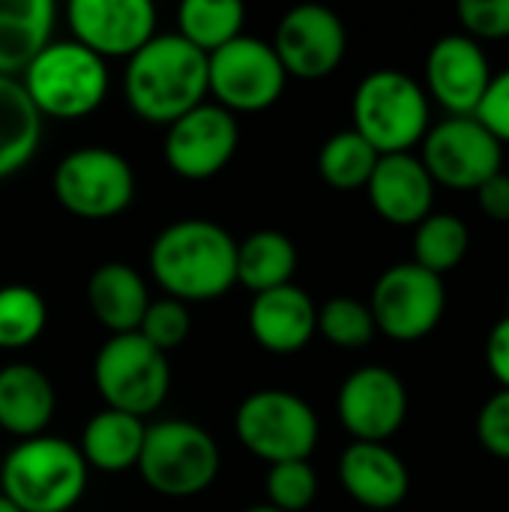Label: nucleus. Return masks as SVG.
I'll list each match as a JSON object with an SVG mask.
<instances>
[{
	"instance_id": "obj_1",
	"label": "nucleus",
	"mask_w": 509,
	"mask_h": 512,
	"mask_svg": "<svg viewBox=\"0 0 509 512\" xmlns=\"http://www.w3.org/2000/svg\"><path fill=\"white\" fill-rule=\"evenodd\" d=\"M156 285L180 303H204L237 285V240L210 219H180L150 246Z\"/></svg>"
},
{
	"instance_id": "obj_2",
	"label": "nucleus",
	"mask_w": 509,
	"mask_h": 512,
	"mask_svg": "<svg viewBox=\"0 0 509 512\" xmlns=\"http://www.w3.org/2000/svg\"><path fill=\"white\" fill-rule=\"evenodd\" d=\"M126 102L156 126H171L192 108L204 105L207 54L189 45L180 33L153 36L126 63Z\"/></svg>"
},
{
	"instance_id": "obj_3",
	"label": "nucleus",
	"mask_w": 509,
	"mask_h": 512,
	"mask_svg": "<svg viewBox=\"0 0 509 512\" xmlns=\"http://www.w3.org/2000/svg\"><path fill=\"white\" fill-rule=\"evenodd\" d=\"M0 486L18 512H69L87 489V462L75 444L36 435L6 453Z\"/></svg>"
},
{
	"instance_id": "obj_4",
	"label": "nucleus",
	"mask_w": 509,
	"mask_h": 512,
	"mask_svg": "<svg viewBox=\"0 0 509 512\" xmlns=\"http://www.w3.org/2000/svg\"><path fill=\"white\" fill-rule=\"evenodd\" d=\"M351 117V129L363 135L378 156L414 153L432 126V102L414 75L402 69H375L357 84Z\"/></svg>"
},
{
	"instance_id": "obj_5",
	"label": "nucleus",
	"mask_w": 509,
	"mask_h": 512,
	"mask_svg": "<svg viewBox=\"0 0 509 512\" xmlns=\"http://www.w3.org/2000/svg\"><path fill=\"white\" fill-rule=\"evenodd\" d=\"M21 84L42 117L78 120L105 102L108 66L75 39L48 42L24 69Z\"/></svg>"
},
{
	"instance_id": "obj_6",
	"label": "nucleus",
	"mask_w": 509,
	"mask_h": 512,
	"mask_svg": "<svg viewBox=\"0 0 509 512\" xmlns=\"http://www.w3.org/2000/svg\"><path fill=\"white\" fill-rule=\"evenodd\" d=\"M219 447L213 435L189 420H162L147 426L138 456L141 480L168 498H192L219 477Z\"/></svg>"
},
{
	"instance_id": "obj_7",
	"label": "nucleus",
	"mask_w": 509,
	"mask_h": 512,
	"mask_svg": "<svg viewBox=\"0 0 509 512\" xmlns=\"http://www.w3.org/2000/svg\"><path fill=\"white\" fill-rule=\"evenodd\" d=\"M240 444L261 462H309L318 447V417L312 405L288 390H258L234 414Z\"/></svg>"
},
{
	"instance_id": "obj_8",
	"label": "nucleus",
	"mask_w": 509,
	"mask_h": 512,
	"mask_svg": "<svg viewBox=\"0 0 509 512\" xmlns=\"http://www.w3.org/2000/svg\"><path fill=\"white\" fill-rule=\"evenodd\" d=\"M93 384L111 411L144 420L168 399L171 366L141 333H120L96 351Z\"/></svg>"
},
{
	"instance_id": "obj_9",
	"label": "nucleus",
	"mask_w": 509,
	"mask_h": 512,
	"mask_svg": "<svg viewBox=\"0 0 509 512\" xmlns=\"http://www.w3.org/2000/svg\"><path fill=\"white\" fill-rule=\"evenodd\" d=\"M54 195L78 219L102 222L120 216L135 198L132 165L111 147H78L54 168Z\"/></svg>"
},
{
	"instance_id": "obj_10",
	"label": "nucleus",
	"mask_w": 509,
	"mask_h": 512,
	"mask_svg": "<svg viewBox=\"0 0 509 512\" xmlns=\"http://www.w3.org/2000/svg\"><path fill=\"white\" fill-rule=\"evenodd\" d=\"M369 312L378 333L393 342L411 345L432 336L447 315V288L444 279L402 261L387 267L369 297Z\"/></svg>"
},
{
	"instance_id": "obj_11",
	"label": "nucleus",
	"mask_w": 509,
	"mask_h": 512,
	"mask_svg": "<svg viewBox=\"0 0 509 512\" xmlns=\"http://www.w3.org/2000/svg\"><path fill=\"white\" fill-rule=\"evenodd\" d=\"M288 75L270 42L240 33L219 51L207 54V90L225 111H264L279 102Z\"/></svg>"
},
{
	"instance_id": "obj_12",
	"label": "nucleus",
	"mask_w": 509,
	"mask_h": 512,
	"mask_svg": "<svg viewBox=\"0 0 509 512\" xmlns=\"http://www.w3.org/2000/svg\"><path fill=\"white\" fill-rule=\"evenodd\" d=\"M423 156L435 186L477 192L504 171V144L477 117H447L432 123L423 138Z\"/></svg>"
},
{
	"instance_id": "obj_13",
	"label": "nucleus",
	"mask_w": 509,
	"mask_h": 512,
	"mask_svg": "<svg viewBox=\"0 0 509 512\" xmlns=\"http://www.w3.org/2000/svg\"><path fill=\"white\" fill-rule=\"evenodd\" d=\"M270 45L288 78L321 81L345 60L348 33L333 9L321 3H303L279 18L276 39Z\"/></svg>"
},
{
	"instance_id": "obj_14",
	"label": "nucleus",
	"mask_w": 509,
	"mask_h": 512,
	"mask_svg": "<svg viewBox=\"0 0 509 512\" xmlns=\"http://www.w3.org/2000/svg\"><path fill=\"white\" fill-rule=\"evenodd\" d=\"M240 126L231 111L222 105H198L165 132V162L183 180H210L216 177L237 153Z\"/></svg>"
},
{
	"instance_id": "obj_15",
	"label": "nucleus",
	"mask_w": 509,
	"mask_h": 512,
	"mask_svg": "<svg viewBox=\"0 0 509 512\" xmlns=\"http://www.w3.org/2000/svg\"><path fill=\"white\" fill-rule=\"evenodd\" d=\"M336 411L354 441L387 444L408 420L405 381L387 366H363L342 381Z\"/></svg>"
},
{
	"instance_id": "obj_16",
	"label": "nucleus",
	"mask_w": 509,
	"mask_h": 512,
	"mask_svg": "<svg viewBox=\"0 0 509 512\" xmlns=\"http://www.w3.org/2000/svg\"><path fill=\"white\" fill-rule=\"evenodd\" d=\"M492 63L480 42L465 33L441 36L426 54V96L435 99L447 117H474L492 81Z\"/></svg>"
},
{
	"instance_id": "obj_17",
	"label": "nucleus",
	"mask_w": 509,
	"mask_h": 512,
	"mask_svg": "<svg viewBox=\"0 0 509 512\" xmlns=\"http://www.w3.org/2000/svg\"><path fill=\"white\" fill-rule=\"evenodd\" d=\"M69 30L96 57H132L156 36V6L150 0H72Z\"/></svg>"
},
{
	"instance_id": "obj_18",
	"label": "nucleus",
	"mask_w": 509,
	"mask_h": 512,
	"mask_svg": "<svg viewBox=\"0 0 509 512\" xmlns=\"http://www.w3.org/2000/svg\"><path fill=\"white\" fill-rule=\"evenodd\" d=\"M435 180L414 153L381 156L366 192L375 213L399 228H417L435 207Z\"/></svg>"
},
{
	"instance_id": "obj_19",
	"label": "nucleus",
	"mask_w": 509,
	"mask_h": 512,
	"mask_svg": "<svg viewBox=\"0 0 509 512\" xmlns=\"http://www.w3.org/2000/svg\"><path fill=\"white\" fill-rule=\"evenodd\" d=\"M339 480L360 507L375 512L396 510L411 492L408 465L387 444L351 441L339 456Z\"/></svg>"
},
{
	"instance_id": "obj_20",
	"label": "nucleus",
	"mask_w": 509,
	"mask_h": 512,
	"mask_svg": "<svg viewBox=\"0 0 509 512\" xmlns=\"http://www.w3.org/2000/svg\"><path fill=\"white\" fill-rule=\"evenodd\" d=\"M249 330L264 351L294 354L318 333V306L294 282L255 294L249 306Z\"/></svg>"
},
{
	"instance_id": "obj_21",
	"label": "nucleus",
	"mask_w": 509,
	"mask_h": 512,
	"mask_svg": "<svg viewBox=\"0 0 509 512\" xmlns=\"http://www.w3.org/2000/svg\"><path fill=\"white\" fill-rule=\"evenodd\" d=\"M57 408L48 375L27 363L0 369V429L27 441L48 429Z\"/></svg>"
},
{
	"instance_id": "obj_22",
	"label": "nucleus",
	"mask_w": 509,
	"mask_h": 512,
	"mask_svg": "<svg viewBox=\"0 0 509 512\" xmlns=\"http://www.w3.org/2000/svg\"><path fill=\"white\" fill-rule=\"evenodd\" d=\"M87 306L105 330L120 336V333L138 330V324L150 306V294L135 267L123 264V261H108L90 273Z\"/></svg>"
},
{
	"instance_id": "obj_23",
	"label": "nucleus",
	"mask_w": 509,
	"mask_h": 512,
	"mask_svg": "<svg viewBox=\"0 0 509 512\" xmlns=\"http://www.w3.org/2000/svg\"><path fill=\"white\" fill-rule=\"evenodd\" d=\"M51 0H0V75L15 78L51 42Z\"/></svg>"
},
{
	"instance_id": "obj_24",
	"label": "nucleus",
	"mask_w": 509,
	"mask_h": 512,
	"mask_svg": "<svg viewBox=\"0 0 509 512\" xmlns=\"http://www.w3.org/2000/svg\"><path fill=\"white\" fill-rule=\"evenodd\" d=\"M144 435H147V426L141 417L105 408L87 420L78 450H81L87 468H96L105 474H120V471H129L138 465Z\"/></svg>"
},
{
	"instance_id": "obj_25",
	"label": "nucleus",
	"mask_w": 509,
	"mask_h": 512,
	"mask_svg": "<svg viewBox=\"0 0 509 512\" xmlns=\"http://www.w3.org/2000/svg\"><path fill=\"white\" fill-rule=\"evenodd\" d=\"M42 114L18 78L0 75V180L18 174L39 150Z\"/></svg>"
},
{
	"instance_id": "obj_26",
	"label": "nucleus",
	"mask_w": 509,
	"mask_h": 512,
	"mask_svg": "<svg viewBox=\"0 0 509 512\" xmlns=\"http://www.w3.org/2000/svg\"><path fill=\"white\" fill-rule=\"evenodd\" d=\"M297 270V246L288 234L264 228L237 243V282L252 294L291 285Z\"/></svg>"
},
{
	"instance_id": "obj_27",
	"label": "nucleus",
	"mask_w": 509,
	"mask_h": 512,
	"mask_svg": "<svg viewBox=\"0 0 509 512\" xmlns=\"http://www.w3.org/2000/svg\"><path fill=\"white\" fill-rule=\"evenodd\" d=\"M468 252H471V228L456 213L432 210L414 228V264L441 279L453 273L468 258Z\"/></svg>"
},
{
	"instance_id": "obj_28",
	"label": "nucleus",
	"mask_w": 509,
	"mask_h": 512,
	"mask_svg": "<svg viewBox=\"0 0 509 512\" xmlns=\"http://www.w3.org/2000/svg\"><path fill=\"white\" fill-rule=\"evenodd\" d=\"M246 9L237 0H186L177 9L180 36L204 54L219 51L240 36Z\"/></svg>"
},
{
	"instance_id": "obj_29",
	"label": "nucleus",
	"mask_w": 509,
	"mask_h": 512,
	"mask_svg": "<svg viewBox=\"0 0 509 512\" xmlns=\"http://www.w3.org/2000/svg\"><path fill=\"white\" fill-rule=\"evenodd\" d=\"M378 159L381 156L363 135H357L354 129H342L324 141L318 153V171L324 183H330L333 189L354 192V189H366Z\"/></svg>"
},
{
	"instance_id": "obj_30",
	"label": "nucleus",
	"mask_w": 509,
	"mask_h": 512,
	"mask_svg": "<svg viewBox=\"0 0 509 512\" xmlns=\"http://www.w3.org/2000/svg\"><path fill=\"white\" fill-rule=\"evenodd\" d=\"M48 324V306L30 285L0 288V348L21 351L33 345Z\"/></svg>"
},
{
	"instance_id": "obj_31",
	"label": "nucleus",
	"mask_w": 509,
	"mask_h": 512,
	"mask_svg": "<svg viewBox=\"0 0 509 512\" xmlns=\"http://www.w3.org/2000/svg\"><path fill=\"white\" fill-rule=\"evenodd\" d=\"M318 333L336 348L357 351L375 339L378 327L369 312V303H360L354 297H333L318 306Z\"/></svg>"
},
{
	"instance_id": "obj_32",
	"label": "nucleus",
	"mask_w": 509,
	"mask_h": 512,
	"mask_svg": "<svg viewBox=\"0 0 509 512\" xmlns=\"http://www.w3.org/2000/svg\"><path fill=\"white\" fill-rule=\"evenodd\" d=\"M318 495V474L309 462H279L267 474L270 507L282 512H303Z\"/></svg>"
},
{
	"instance_id": "obj_33",
	"label": "nucleus",
	"mask_w": 509,
	"mask_h": 512,
	"mask_svg": "<svg viewBox=\"0 0 509 512\" xmlns=\"http://www.w3.org/2000/svg\"><path fill=\"white\" fill-rule=\"evenodd\" d=\"M189 330H192V318H189L186 303L165 297V300H150V306H147V312H144L135 333H141L162 354H168V351H174V348H180L186 342Z\"/></svg>"
},
{
	"instance_id": "obj_34",
	"label": "nucleus",
	"mask_w": 509,
	"mask_h": 512,
	"mask_svg": "<svg viewBox=\"0 0 509 512\" xmlns=\"http://www.w3.org/2000/svg\"><path fill=\"white\" fill-rule=\"evenodd\" d=\"M456 15L462 33L480 45L509 39V0H462Z\"/></svg>"
},
{
	"instance_id": "obj_35",
	"label": "nucleus",
	"mask_w": 509,
	"mask_h": 512,
	"mask_svg": "<svg viewBox=\"0 0 509 512\" xmlns=\"http://www.w3.org/2000/svg\"><path fill=\"white\" fill-rule=\"evenodd\" d=\"M477 441L489 456L509 462V390L504 387L483 402L477 414Z\"/></svg>"
},
{
	"instance_id": "obj_36",
	"label": "nucleus",
	"mask_w": 509,
	"mask_h": 512,
	"mask_svg": "<svg viewBox=\"0 0 509 512\" xmlns=\"http://www.w3.org/2000/svg\"><path fill=\"white\" fill-rule=\"evenodd\" d=\"M474 117H477L501 144H509V66L492 75L489 90H486V96L480 99Z\"/></svg>"
},
{
	"instance_id": "obj_37",
	"label": "nucleus",
	"mask_w": 509,
	"mask_h": 512,
	"mask_svg": "<svg viewBox=\"0 0 509 512\" xmlns=\"http://www.w3.org/2000/svg\"><path fill=\"white\" fill-rule=\"evenodd\" d=\"M477 207L489 222L509 225V174L501 171L492 180H486L477 192Z\"/></svg>"
},
{
	"instance_id": "obj_38",
	"label": "nucleus",
	"mask_w": 509,
	"mask_h": 512,
	"mask_svg": "<svg viewBox=\"0 0 509 512\" xmlns=\"http://www.w3.org/2000/svg\"><path fill=\"white\" fill-rule=\"evenodd\" d=\"M486 366L492 378L509 390V315H504L486 336Z\"/></svg>"
},
{
	"instance_id": "obj_39",
	"label": "nucleus",
	"mask_w": 509,
	"mask_h": 512,
	"mask_svg": "<svg viewBox=\"0 0 509 512\" xmlns=\"http://www.w3.org/2000/svg\"><path fill=\"white\" fill-rule=\"evenodd\" d=\"M243 512H282V510H276V507H270V504H261V507H249V510H243Z\"/></svg>"
},
{
	"instance_id": "obj_40",
	"label": "nucleus",
	"mask_w": 509,
	"mask_h": 512,
	"mask_svg": "<svg viewBox=\"0 0 509 512\" xmlns=\"http://www.w3.org/2000/svg\"><path fill=\"white\" fill-rule=\"evenodd\" d=\"M0 512H18V510H15V507H12V504H9V501L0 495Z\"/></svg>"
},
{
	"instance_id": "obj_41",
	"label": "nucleus",
	"mask_w": 509,
	"mask_h": 512,
	"mask_svg": "<svg viewBox=\"0 0 509 512\" xmlns=\"http://www.w3.org/2000/svg\"><path fill=\"white\" fill-rule=\"evenodd\" d=\"M507 315H509V291H507Z\"/></svg>"
}]
</instances>
